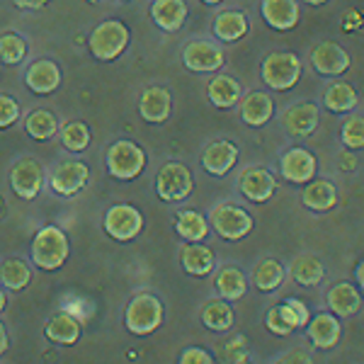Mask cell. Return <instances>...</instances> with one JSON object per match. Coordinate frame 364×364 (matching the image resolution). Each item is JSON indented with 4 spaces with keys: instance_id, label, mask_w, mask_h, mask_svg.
<instances>
[{
    "instance_id": "obj_1",
    "label": "cell",
    "mask_w": 364,
    "mask_h": 364,
    "mask_svg": "<svg viewBox=\"0 0 364 364\" xmlns=\"http://www.w3.org/2000/svg\"><path fill=\"white\" fill-rule=\"evenodd\" d=\"M124 326L132 336H151L163 326V304L154 294H136L127 304L124 311Z\"/></svg>"
},
{
    "instance_id": "obj_2",
    "label": "cell",
    "mask_w": 364,
    "mask_h": 364,
    "mask_svg": "<svg viewBox=\"0 0 364 364\" xmlns=\"http://www.w3.org/2000/svg\"><path fill=\"white\" fill-rule=\"evenodd\" d=\"M68 257V238L58 226H44L32 240V260L39 269L54 272Z\"/></svg>"
},
{
    "instance_id": "obj_3",
    "label": "cell",
    "mask_w": 364,
    "mask_h": 364,
    "mask_svg": "<svg viewBox=\"0 0 364 364\" xmlns=\"http://www.w3.org/2000/svg\"><path fill=\"white\" fill-rule=\"evenodd\" d=\"M129 44V27L119 20H107L102 25H97L90 34V46L92 56L100 61H114L122 56V51Z\"/></svg>"
},
{
    "instance_id": "obj_4",
    "label": "cell",
    "mask_w": 364,
    "mask_h": 364,
    "mask_svg": "<svg viewBox=\"0 0 364 364\" xmlns=\"http://www.w3.org/2000/svg\"><path fill=\"white\" fill-rule=\"evenodd\" d=\"M146 154L134 141H114L107 149V170L117 180H134L144 173Z\"/></svg>"
},
{
    "instance_id": "obj_5",
    "label": "cell",
    "mask_w": 364,
    "mask_h": 364,
    "mask_svg": "<svg viewBox=\"0 0 364 364\" xmlns=\"http://www.w3.org/2000/svg\"><path fill=\"white\" fill-rule=\"evenodd\" d=\"M301 78V61L289 51H274L262 61V80L272 90H289Z\"/></svg>"
},
{
    "instance_id": "obj_6",
    "label": "cell",
    "mask_w": 364,
    "mask_h": 364,
    "mask_svg": "<svg viewBox=\"0 0 364 364\" xmlns=\"http://www.w3.org/2000/svg\"><path fill=\"white\" fill-rule=\"evenodd\" d=\"M211 228L224 240H240L252 231V216L236 204H216L209 214Z\"/></svg>"
},
{
    "instance_id": "obj_7",
    "label": "cell",
    "mask_w": 364,
    "mask_h": 364,
    "mask_svg": "<svg viewBox=\"0 0 364 364\" xmlns=\"http://www.w3.org/2000/svg\"><path fill=\"white\" fill-rule=\"evenodd\" d=\"M192 173L182 163H166L158 173L156 180V195L163 202H182L192 195Z\"/></svg>"
},
{
    "instance_id": "obj_8",
    "label": "cell",
    "mask_w": 364,
    "mask_h": 364,
    "mask_svg": "<svg viewBox=\"0 0 364 364\" xmlns=\"http://www.w3.org/2000/svg\"><path fill=\"white\" fill-rule=\"evenodd\" d=\"M141 228H144V216L132 204H114L105 214V231L119 243L134 240L141 233Z\"/></svg>"
},
{
    "instance_id": "obj_9",
    "label": "cell",
    "mask_w": 364,
    "mask_h": 364,
    "mask_svg": "<svg viewBox=\"0 0 364 364\" xmlns=\"http://www.w3.org/2000/svg\"><path fill=\"white\" fill-rule=\"evenodd\" d=\"M10 185H13L15 195L22 199H34L42 192L44 185V168L32 158H22L10 170Z\"/></svg>"
},
{
    "instance_id": "obj_10",
    "label": "cell",
    "mask_w": 364,
    "mask_h": 364,
    "mask_svg": "<svg viewBox=\"0 0 364 364\" xmlns=\"http://www.w3.org/2000/svg\"><path fill=\"white\" fill-rule=\"evenodd\" d=\"M87 175H90V170H87L85 163L63 161V163H58L54 168V173H51V190L61 197H73L85 187Z\"/></svg>"
},
{
    "instance_id": "obj_11",
    "label": "cell",
    "mask_w": 364,
    "mask_h": 364,
    "mask_svg": "<svg viewBox=\"0 0 364 364\" xmlns=\"http://www.w3.org/2000/svg\"><path fill=\"white\" fill-rule=\"evenodd\" d=\"M182 63L195 73H211L224 66V54L216 44L197 39L182 49Z\"/></svg>"
},
{
    "instance_id": "obj_12",
    "label": "cell",
    "mask_w": 364,
    "mask_h": 364,
    "mask_svg": "<svg viewBox=\"0 0 364 364\" xmlns=\"http://www.w3.org/2000/svg\"><path fill=\"white\" fill-rule=\"evenodd\" d=\"M316 156L311 154L309 149H289L284 156H282V163H279V170L284 175V180L294 182V185H306L309 180H314L316 175Z\"/></svg>"
},
{
    "instance_id": "obj_13",
    "label": "cell",
    "mask_w": 364,
    "mask_h": 364,
    "mask_svg": "<svg viewBox=\"0 0 364 364\" xmlns=\"http://www.w3.org/2000/svg\"><path fill=\"white\" fill-rule=\"evenodd\" d=\"M238 190L245 199H250V202H255V204H262L274 195L277 182H274L272 173L265 168H245L243 173H240Z\"/></svg>"
},
{
    "instance_id": "obj_14",
    "label": "cell",
    "mask_w": 364,
    "mask_h": 364,
    "mask_svg": "<svg viewBox=\"0 0 364 364\" xmlns=\"http://www.w3.org/2000/svg\"><path fill=\"white\" fill-rule=\"evenodd\" d=\"M350 63V54L336 42H321L311 51V66L321 75H343Z\"/></svg>"
},
{
    "instance_id": "obj_15",
    "label": "cell",
    "mask_w": 364,
    "mask_h": 364,
    "mask_svg": "<svg viewBox=\"0 0 364 364\" xmlns=\"http://www.w3.org/2000/svg\"><path fill=\"white\" fill-rule=\"evenodd\" d=\"M306 333L316 350H333L340 343L343 326H340V318L336 314H318L309 321Z\"/></svg>"
},
{
    "instance_id": "obj_16",
    "label": "cell",
    "mask_w": 364,
    "mask_h": 364,
    "mask_svg": "<svg viewBox=\"0 0 364 364\" xmlns=\"http://www.w3.org/2000/svg\"><path fill=\"white\" fill-rule=\"evenodd\" d=\"M236 163H238V149L231 141H214L202 154V168L209 175H214V178L226 175L228 170H233Z\"/></svg>"
},
{
    "instance_id": "obj_17",
    "label": "cell",
    "mask_w": 364,
    "mask_h": 364,
    "mask_svg": "<svg viewBox=\"0 0 364 364\" xmlns=\"http://www.w3.org/2000/svg\"><path fill=\"white\" fill-rule=\"evenodd\" d=\"M25 83L32 92H37V95H49V92H54L58 85H61V70L54 61H49V58H39V61H34L32 66L27 68L25 73Z\"/></svg>"
},
{
    "instance_id": "obj_18",
    "label": "cell",
    "mask_w": 364,
    "mask_h": 364,
    "mask_svg": "<svg viewBox=\"0 0 364 364\" xmlns=\"http://www.w3.org/2000/svg\"><path fill=\"white\" fill-rule=\"evenodd\" d=\"M282 124L291 136L301 139L314 134V129L318 127V107L314 102H299L291 105L284 114H282Z\"/></svg>"
},
{
    "instance_id": "obj_19",
    "label": "cell",
    "mask_w": 364,
    "mask_h": 364,
    "mask_svg": "<svg viewBox=\"0 0 364 364\" xmlns=\"http://www.w3.org/2000/svg\"><path fill=\"white\" fill-rule=\"evenodd\" d=\"M170 109H173V100L163 87H146L139 100V112L151 124H163L170 117Z\"/></svg>"
},
{
    "instance_id": "obj_20",
    "label": "cell",
    "mask_w": 364,
    "mask_h": 364,
    "mask_svg": "<svg viewBox=\"0 0 364 364\" xmlns=\"http://www.w3.org/2000/svg\"><path fill=\"white\" fill-rule=\"evenodd\" d=\"M262 17L272 29L287 32L294 29L299 22V5L296 0H262Z\"/></svg>"
},
{
    "instance_id": "obj_21",
    "label": "cell",
    "mask_w": 364,
    "mask_h": 364,
    "mask_svg": "<svg viewBox=\"0 0 364 364\" xmlns=\"http://www.w3.org/2000/svg\"><path fill=\"white\" fill-rule=\"evenodd\" d=\"M362 306V294L360 289H355L348 282H338L336 287H331L328 291V309L331 314H336L338 318H352Z\"/></svg>"
},
{
    "instance_id": "obj_22",
    "label": "cell",
    "mask_w": 364,
    "mask_h": 364,
    "mask_svg": "<svg viewBox=\"0 0 364 364\" xmlns=\"http://www.w3.org/2000/svg\"><path fill=\"white\" fill-rule=\"evenodd\" d=\"M274 102L267 92H248L240 100V117L248 127H262L272 119Z\"/></svg>"
},
{
    "instance_id": "obj_23",
    "label": "cell",
    "mask_w": 364,
    "mask_h": 364,
    "mask_svg": "<svg viewBox=\"0 0 364 364\" xmlns=\"http://www.w3.org/2000/svg\"><path fill=\"white\" fill-rule=\"evenodd\" d=\"M151 17L166 32H178L187 20V5L185 0H154Z\"/></svg>"
},
{
    "instance_id": "obj_24",
    "label": "cell",
    "mask_w": 364,
    "mask_h": 364,
    "mask_svg": "<svg viewBox=\"0 0 364 364\" xmlns=\"http://www.w3.org/2000/svg\"><path fill=\"white\" fill-rule=\"evenodd\" d=\"M180 262L185 267V272L192 274V277H207L211 269H214V252L207 245L187 243L180 250Z\"/></svg>"
},
{
    "instance_id": "obj_25",
    "label": "cell",
    "mask_w": 364,
    "mask_h": 364,
    "mask_svg": "<svg viewBox=\"0 0 364 364\" xmlns=\"http://www.w3.org/2000/svg\"><path fill=\"white\" fill-rule=\"evenodd\" d=\"M304 207L311 211H331L338 204V190L331 180H316L304 190L301 195Z\"/></svg>"
},
{
    "instance_id": "obj_26",
    "label": "cell",
    "mask_w": 364,
    "mask_h": 364,
    "mask_svg": "<svg viewBox=\"0 0 364 364\" xmlns=\"http://www.w3.org/2000/svg\"><path fill=\"white\" fill-rule=\"evenodd\" d=\"M214 284L224 301H238V299H243L245 291H248V279H245V274L233 265L221 267L214 279Z\"/></svg>"
},
{
    "instance_id": "obj_27",
    "label": "cell",
    "mask_w": 364,
    "mask_h": 364,
    "mask_svg": "<svg viewBox=\"0 0 364 364\" xmlns=\"http://www.w3.org/2000/svg\"><path fill=\"white\" fill-rule=\"evenodd\" d=\"M282 282H284V267H282L279 260H274V257H265V260H260L252 269V284H255L257 291H262V294H272V291H277L282 287Z\"/></svg>"
},
{
    "instance_id": "obj_28",
    "label": "cell",
    "mask_w": 364,
    "mask_h": 364,
    "mask_svg": "<svg viewBox=\"0 0 364 364\" xmlns=\"http://www.w3.org/2000/svg\"><path fill=\"white\" fill-rule=\"evenodd\" d=\"M248 17L238 10H224L214 20V34L221 42H238L248 34Z\"/></svg>"
},
{
    "instance_id": "obj_29",
    "label": "cell",
    "mask_w": 364,
    "mask_h": 364,
    "mask_svg": "<svg viewBox=\"0 0 364 364\" xmlns=\"http://www.w3.org/2000/svg\"><path fill=\"white\" fill-rule=\"evenodd\" d=\"M207 95L211 100V105L219 109H231L233 105H238L240 100V83L231 75H216L209 83Z\"/></svg>"
},
{
    "instance_id": "obj_30",
    "label": "cell",
    "mask_w": 364,
    "mask_h": 364,
    "mask_svg": "<svg viewBox=\"0 0 364 364\" xmlns=\"http://www.w3.org/2000/svg\"><path fill=\"white\" fill-rule=\"evenodd\" d=\"M175 231H178L180 238H185L187 243H199L209 236V221L204 219L199 211H192V209H185L178 214L175 219Z\"/></svg>"
},
{
    "instance_id": "obj_31",
    "label": "cell",
    "mask_w": 364,
    "mask_h": 364,
    "mask_svg": "<svg viewBox=\"0 0 364 364\" xmlns=\"http://www.w3.org/2000/svg\"><path fill=\"white\" fill-rule=\"evenodd\" d=\"M291 277L301 287H316L326 277V265L316 255H299L291 262Z\"/></svg>"
},
{
    "instance_id": "obj_32",
    "label": "cell",
    "mask_w": 364,
    "mask_h": 364,
    "mask_svg": "<svg viewBox=\"0 0 364 364\" xmlns=\"http://www.w3.org/2000/svg\"><path fill=\"white\" fill-rule=\"evenodd\" d=\"M233 321V309H231V301H224V299H216V301H209L204 304L202 309V323L214 333H224V331H231Z\"/></svg>"
},
{
    "instance_id": "obj_33",
    "label": "cell",
    "mask_w": 364,
    "mask_h": 364,
    "mask_svg": "<svg viewBox=\"0 0 364 364\" xmlns=\"http://www.w3.org/2000/svg\"><path fill=\"white\" fill-rule=\"evenodd\" d=\"M323 100H326V107L331 109V112H336V114L352 112V109L357 107L355 87H352L350 83H343V80H336V83L328 85Z\"/></svg>"
},
{
    "instance_id": "obj_34",
    "label": "cell",
    "mask_w": 364,
    "mask_h": 364,
    "mask_svg": "<svg viewBox=\"0 0 364 364\" xmlns=\"http://www.w3.org/2000/svg\"><path fill=\"white\" fill-rule=\"evenodd\" d=\"M46 338H49L51 343H58V345L78 343V338H80L78 321L70 318V316H66V314L54 316V318L46 323Z\"/></svg>"
},
{
    "instance_id": "obj_35",
    "label": "cell",
    "mask_w": 364,
    "mask_h": 364,
    "mask_svg": "<svg viewBox=\"0 0 364 364\" xmlns=\"http://www.w3.org/2000/svg\"><path fill=\"white\" fill-rule=\"evenodd\" d=\"M29 279H32V272H29L27 262L17 260V257H10L0 265V282L10 291H22L29 284Z\"/></svg>"
},
{
    "instance_id": "obj_36",
    "label": "cell",
    "mask_w": 364,
    "mask_h": 364,
    "mask_svg": "<svg viewBox=\"0 0 364 364\" xmlns=\"http://www.w3.org/2000/svg\"><path fill=\"white\" fill-rule=\"evenodd\" d=\"M25 129H27V134L32 139L46 141V139H51L56 134L58 122H56V117L49 112V109H32L29 117H27V122H25Z\"/></svg>"
},
{
    "instance_id": "obj_37",
    "label": "cell",
    "mask_w": 364,
    "mask_h": 364,
    "mask_svg": "<svg viewBox=\"0 0 364 364\" xmlns=\"http://www.w3.org/2000/svg\"><path fill=\"white\" fill-rule=\"evenodd\" d=\"M61 144L66 146L73 154H80V151L87 149L90 144V129L83 122H68L66 127L61 129Z\"/></svg>"
},
{
    "instance_id": "obj_38",
    "label": "cell",
    "mask_w": 364,
    "mask_h": 364,
    "mask_svg": "<svg viewBox=\"0 0 364 364\" xmlns=\"http://www.w3.org/2000/svg\"><path fill=\"white\" fill-rule=\"evenodd\" d=\"M27 56V42L15 32H8L0 37V61L8 63V66H15L22 58Z\"/></svg>"
},
{
    "instance_id": "obj_39",
    "label": "cell",
    "mask_w": 364,
    "mask_h": 364,
    "mask_svg": "<svg viewBox=\"0 0 364 364\" xmlns=\"http://www.w3.org/2000/svg\"><path fill=\"white\" fill-rule=\"evenodd\" d=\"M340 141L352 151L364 149V117H350L340 129Z\"/></svg>"
},
{
    "instance_id": "obj_40",
    "label": "cell",
    "mask_w": 364,
    "mask_h": 364,
    "mask_svg": "<svg viewBox=\"0 0 364 364\" xmlns=\"http://www.w3.org/2000/svg\"><path fill=\"white\" fill-rule=\"evenodd\" d=\"M282 311H284L287 321L291 323V328H306L311 321V311L301 299H284L282 301Z\"/></svg>"
},
{
    "instance_id": "obj_41",
    "label": "cell",
    "mask_w": 364,
    "mask_h": 364,
    "mask_svg": "<svg viewBox=\"0 0 364 364\" xmlns=\"http://www.w3.org/2000/svg\"><path fill=\"white\" fill-rule=\"evenodd\" d=\"M265 326H267V331L272 333V336H277V338H287V336H291V323L287 321V316H284V311H282V304H277V306H272L267 311V316H265Z\"/></svg>"
},
{
    "instance_id": "obj_42",
    "label": "cell",
    "mask_w": 364,
    "mask_h": 364,
    "mask_svg": "<svg viewBox=\"0 0 364 364\" xmlns=\"http://www.w3.org/2000/svg\"><path fill=\"white\" fill-rule=\"evenodd\" d=\"M20 117V105L10 95H0V129L13 127Z\"/></svg>"
},
{
    "instance_id": "obj_43",
    "label": "cell",
    "mask_w": 364,
    "mask_h": 364,
    "mask_svg": "<svg viewBox=\"0 0 364 364\" xmlns=\"http://www.w3.org/2000/svg\"><path fill=\"white\" fill-rule=\"evenodd\" d=\"M248 360V343L243 336H236L226 345V362L228 364H245Z\"/></svg>"
},
{
    "instance_id": "obj_44",
    "label": "cell",
    "mask_w": 364,
    "mask_h": 364,
    "mask_svg": "<svg viewBox=\"0 0 364 364\" xmlns=\"http://www.w3.org/2000/svg\"><path fill=\"white\" fill-rule=\"evenodd\" d=\"M178 364H214V357L204 348H185Z\"/></svg>"
},
{
    "instance_id": "obj_45",
    "label": "cell",
    "mask_w": 364,
    "mask_h": 364,
    "mask_svg": "<svg viewBox=\"0 0 364 364\" xmlns=\"http://www.w3.org/2000/svg\"><path fill=\"white\" fill-rule=\"evenodd\" d=\"M277 364H311V357L306 350H291Z\"/></svg>"
},
{
    "instance_id": "obj_46",
    "label": "cell",
    "mask_w": 364,
    "mask_h": 364,
    "mask_svg": "<svg viewBox=\"0 0 364 364\" xmlns=\"http://www.w3.org/2000/svg\"><path fill=\"white\" fill-rule=\"evenodd\" d=\"M46 3H49V0H15V5L22 10H37V8H44Z\"/></svg>"
},
{
    "instance_id": "obj_47",
    "label": "cell",
    "mask_w": 364,
    "mask_h": 364,
    "mask_svg": "<svg viewBox=\"0 0 364 364\" xmlns=\"http://www.w3.org/2000/svg\"><path fill=\"white\" fill-rule=\"evenodd\" d=\"M355 279H357V287H360V291H364V260L355 267Z\"/></svg>"
},
{
    "instance_id": "obj_48",
    "label": "cell",
    "mask_w": 364,
    "mask_h": 364,
    "mask_svg": "<svg viewBox=\"0 0 364 364\" xmlns=\"http://www.w3.org/2000/svg\"><path fill=\"white\" fill-rule=\"evenodd\" d=\"M5 350H8V333H5L3 323H0V355H5Z\"/></svg>"
},
{
    "instance_id": "obj_49",
    "label": "cell",
    "mask_w": 364,
    "mask_h": 364,
    "mask_svg": "<svg viewBox=\"0 0 364 364\" xmlns=\"http://www.w3.org/2000/svg\"><path fill=\"white\" fill-rule=\"evenodd\" d=\"M5 306H8V299H5V291L0 289V314L5 311Z\"/></svg>"
},
{
    "instance_id": "obj_50",
    "label": "cell",
    "mask_w": 364,
    "mask_h": 364,
    "mask_svg": "<svg viewBox=\"0 0 364 364\" xmlns=\"http://www.w3.org/2000/svg\"><path fill=\"white\" fill-rule=\"evenodd\" d=\"M304 3H309V5H323V3H328V0H304Z\"/></svg>"
},
{
    "instance_id": "obj_51",
    "label": "cell",
    "mask_w": 364,
    "mask_h": 364,
    "mask_svg": "<svg viewBox=\"0 0 364 364\" xmlns=\"http://www.w3.org/2000/svg\"><path fill=\"white\" fill-rule=\"evenodd\" d=\"M202 3H207V5H219L221 0H202Z\"/></svg>"
},
{
    "instance_id": "obj_52",
    "label": "cell",
    "mask_w": 364,
    "mask_h": 364,
    "mask_svg": "<svg viewBox=\"0 0 364 364\" xmlns=\"http://www.w3.org/2000/svg\"><path fill=\"white\" fill-rule=\"evenodd\" d=\"M90 3H95V0H90Z\"/></svg>"
}]
</instances>
